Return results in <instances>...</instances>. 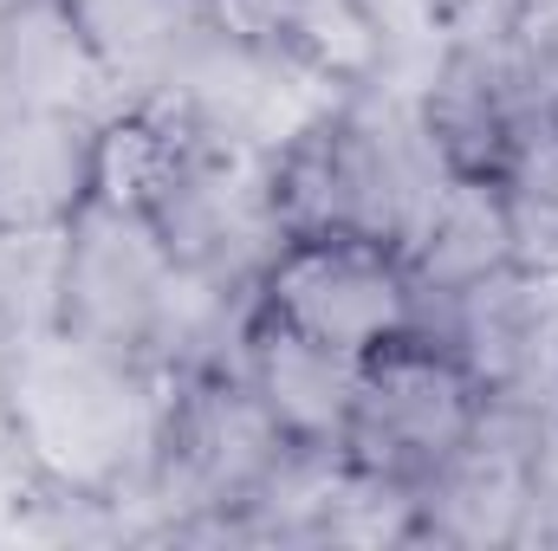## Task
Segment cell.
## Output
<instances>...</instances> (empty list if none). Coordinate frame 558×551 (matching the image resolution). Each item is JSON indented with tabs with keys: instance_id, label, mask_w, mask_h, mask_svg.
Listing matches in <instances>:
<instances>
[{
	"instance_id": "7",
	"label": "cell",
	"mask_w": 558,
	"mask_h": 551,
	"mask_svg": "<svg viewBox=\"0 0 558 551\" xmlns=\"http://www.w3.org/2000/svg\"><path fill=\"white\" fill-rule=\"evenodd\" d=\"M169 169H175V149H169V137L156 124H143V118L111 124L98 137V149H92V188H98L105 208H149L162 195Z\"/></svg>"
},
{
	"instance_id": "6",
	"label": "cell",
	"mask_w": 558,
	"mask_h": 551,
	"mask_svg": "<svg viewBox=\"0 0 558 551\" xmlns=\"http://www.w3.org/2000/svg\"><path fill=\"white\" fill-rule=\"evenodd\" d=\"M416 247H422V279L428 285L468 292V285H481V279H494L507 267V254H513V208L481 175H468V182L435 195Z\"/></svg>"
},
{
	"instance_id": "3",
	"label": "cell",
	"mask_w": 558,
	"mask_h": 551,
	"mask_svg": "<svg viewBox=\"0 0 558 551\" xmlns=\"http://www.w3.org/2000/svg\"><path fill=\"white\" fill-rule=\"evenodd\" d=\"M162 234L137 228V208H105L78 228V247L65 260V311L85 325L92 344L137 338L162 318L175 279L156 247Z\"/></svg>"
},
{
	"instance_id": "2",
	"label": "cell",
	"mask_w": 558,
	"mask_h": 551,
	"mask_svg": "<svg viewBox=\"0 0 558 551\" xmlns=\"http://www.w3.org/2000/svg\"><path fill=\"white\" fill-rule=\"evenodd\" d=\"M474 428V403L454 364L428 351H384V364H364L351 441L384 474H422L461 454Z\"/></svg>"
},
{
	"instance_id": "8",
	"label": "cell",
	"mask_w": 558,
	"mask_h": 551,
	"mask_svg": "<svg viewBox=\"0 0 558 551\" xmlns=\"http://www.w3.org/2000/svg\"><path fill=\"white\" fill-rule=\"evenodd\" d=\"M371 33H377V52L384 46H416L422 33H435V13L441 0H357Z\"/></svg>"
},
{
	"instance_id": "5",
	"label": "cell",
	"mask_w": 558,
	"mask_h": 551,
	"mask_svg": "<svg viewBox=\"0 0 558 551\" xmlns=\"http://www.w3.org/2000/svg\"><path fill=\"white\" fill-rule=\"evenodd\" d=\"M78 182H92V156H78L65 111H20L0 124V228L52 221Z\"/></svg>"
},
{
	"instance_id": "1",
	"label": "cell",
	"mask_w": 558,
	"mask_h": 551,
	"mask_svg": "<svg viewBox=\"0 0 558 551\" xmlns=\"http://www.w3.org/2000/svg\"><path fill=\"white\" fill-rule=\"evenodd\" d=\"M274 318L325 351L371 357L377 344H397V331L410 318V292H403L397 260L384 254V241L312 234L279 254Z\"/></svg>"
},
{
	"instance_id": "4",
	"label": "cell",
	"mask_w": 558,
	"mask_h": 551,
	"mask_svg": "<svg viewBox=\"0 0 558 551\" xmlns=\"http://www.w3.org/2000/svg\"><path fill=\"white\" fill-rule=\"evenodd\" d=\"M357 377H364V357L325 351V344H312V338H299L286 325L260 344V403L279 421V434L325 441V434L351 428Z\"/></svg>"
}]
</instances>
